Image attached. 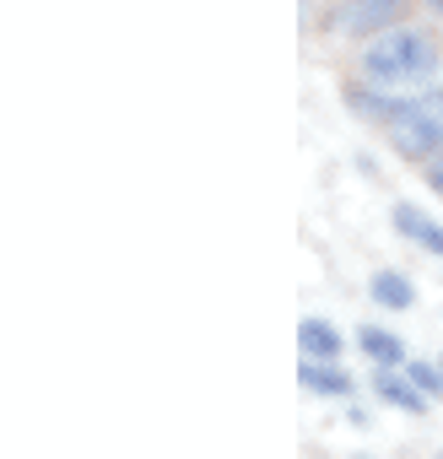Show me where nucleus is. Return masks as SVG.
Returning a JSON list of instances; mask_svg holds the SVG:
<instances>
[{
    "label": "nucleus",
    "mask_w": 443,
    "mask_h": 459,
    "mask_svg": "<svg viewBox=\"0 0 443 459\" xmlns=\"http://www.w3.org/2000/svg\"><path fill=\"white\" fill-rule=\"evenodd\" d=\"M373 303H384V308H411V303H416L411 276H400V271H378V276H373Z\"/></svg>",
    "instance_id": "obj_6"
},
{
    "label": "nucleus",
    "mask_w": 443,
    "mask_h": 459,
    "mask_svg": "<svg viewBox=\"0 0 443 459\" xmlns=\"http://www.w3.org/2000/svg\"><path fill=\"white\" fill-rule=\"evenodd\" d=\"M298 378L308 384V389H319V394H346L352 389V378L346 373H335V368H325V357H319V368H314V357L298 368Z\"/></svg>",
    "instance_id": "obj_8"
},
{
    "label": "nucleus",
    "mask_w": 443,
    "mask_h": 459,
    "mask_svg": "<svg viewBox=\"0 0 443 459\" xmlns=\"http://www.w3.org/2000/svg\"><path fill=\"white\" fill-rule=\"evenodd\" d=\"M389 141L411 162L438 157L443 152V92H421V98L400 103V114L389 119Z\"/></svg>",
    "instance_id": "obj_2"
},
{
    "label": "nucleus",
    "mask_w": 443,
    "mask_h": 459,
    "mask_svg": "<svg viewBox=\"0 0 443 459\" xmlns=\"http://www.w3.org/2000/svg\"><path fill=\"white\" fill-rule=\"evenodd\" d=\"M427 184H432V189H438V195H443V152H438V157H432V162H427Z\"/></svg>",
    "instance_id": "obj_11"
},
{
    "label": "nucleus",
    "mask_w": 443,
    "mask_h": 459,
    "mask_svg": "<svg viewBox=\"0 0 443 459\" xmlns=\"http://www.w3.org/2000/svg\"><path fill=\"white\" fill-rule=\"evenodd\" d=\"M405 373L416 378L421 394H443V373H438V368H427V362H405Z\"/></svg>",
    "instance_id": "obj_10"
},
{
    "label": "nucleus",
    "mask_w": 443,
    "mask_h": 459,
    "mask_svg": "<svg viewBox=\"0 0 443 459\" xmlns=\"http://www.w3.org/2000/svg\"><path fill=\"white\" fill-rule=\"evenodd\" d=\"M395 227L416 244V249H427V255H443V227L427 216V211H416V205H395Z\"/></svg>",
    "instance_id": "obj_3"
},
{
    "label": "nucleus",
    "mask_w": 443,
    "mask_h": 459,
    "mask_svg": "<svg viewBox=\"0 0 443 459\" xmlns=\"http://www.w3.org/2000/svg\"><path fill=\"white\" fill-rule=\"evenodd\" d=\"M362 351H368V357H378L384 368H400V341H395V335H384V330H362Z\"/></svg>",
    "instance_id": "obj_9"
},
{
    "label": "nucleus",
    "mask_w": 443,
    "mask_h": 459,
    "mask_svg": "<svg viewBox=\"0 0 443 459\" xmlns=\"http://www.w3.org/2000/svg\"><path fill=\"white\" fill-rule=\"evenodd\" d=\"M432 6H443V0H432Z\"/></svg>",
    "instance_id": "obj_12"
},
{
    "label": "nucleus",
    "mask_w": 443,
    "mask_h": 459,
    "mask_svg": "<svg viewBox=\"0 0 443 459\" xmlns=\"http://www.w3.org/2000/svg\"><path fill=\"white\" fill-rule=\"evenodd\" d=\"M432 71H438V49L416 28H395L362 49V76L373 87H421L432 82Z\"/></svg>",
    "instance_id": "obj_1"
},
{
    "label": "nucleus",
    "mask_w": 443,
    "mask_h": 459,
    "mask_svg": "<svg viewBox=\"0 0 443 459\" xmlns=\"http://www.w3.org/2000/svg\"><path fill=\"white\" fill-rule=\"evenodd\" d=\"M373 384H378V394H384V400H389V405H400V411H421V405H427V400H421V389H416V378H411V373H389V368H384V373H378V378H373Z\"/></svg>",
    "instance_id": "obj_5"
},
{
    "label": "nucleus",
    "mask_w": 443,
    "mask_h": 459,
    "mask_svg": "<svg viewBox=\"0 0 443 459\" xmlns=\"http://www.w3.org/2000/svg\"><path fill=\"white\" fill-rule=\"evenodd\" d=\"M389 12H395V0H352V6L335 12V22H341L346 33H368V28H378V22H389Z\"/></svg>",
    "instance_id": "obj_4"
},
{
    "label": "nucleus",
    "mask_w": 443,
    "mask_h": 459,
    "mask_svg": "<svg viewBox=\"0 0 443 459\" xmlns=\"http://www.w3.org/2000/svg\"><path fill=\"white\" fill-rule=\"evenodd\" d=\"M298 341H303V351H308V357H325V362L341 351V335H335L325 319H303V325H298Z\"/></svg>",
    "instance_id": "obj_7"
}]
</instances>
